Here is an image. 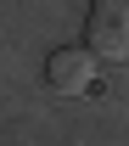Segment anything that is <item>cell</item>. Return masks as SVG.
<instances>
[{"label": "cell", "instance_id": "obj_1", "mask_svg": "<svg viewBox=\"0 0 129 146\" xmlns=\"http://www.w3.org/2000/svg\"><path fill=\"white\" fill-rule=\"evenodd\" d=\"M84 34L101 62H129V0H90Z\"/></svg>", "mask_w": 129, "mask_h": 146}, {"label": "cell", "instance_id": "obj_2", "mask_svg": "<svg viewBox=\"0 0 129 146\" xmlns=\"http://www.w3.org/2000/svg\"><path fill=\"white\" fill-rule=\"evenodd\" d=\"M45 79H51V90L79 96V90L95 79V51H90V45H62V51H51V62H45Z\"/></svg>", "mask_w": 129, "mask_h": 146}]
</instances>
